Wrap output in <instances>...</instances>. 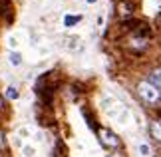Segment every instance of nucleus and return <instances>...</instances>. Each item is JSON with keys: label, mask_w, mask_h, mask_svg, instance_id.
<instances>
[{"label": "nucleus", "mask_w": 161, "mask_h": 157, "mask_svg": "<svg viewBox=\"0 0 161 157\" xmlns=\"http://www.w3.org/2000/svg\"><path fill=\"white\" fill-rule=\"evenodd\" d=\"M6 96H8L10 99H18V96H20V93H18V90H16L14 86H10L8 90H6Z\"/></svg>", "instance_id": "8"}, {"label": "nucleus", "mask_w": 161, "mask_h": 157, "mask_svg": "<svg viewBox=\"0 0 161 157\" xmlns=\"http://www.w3.org/2000/svg\"><path fill=\"white\" fill-rule=\"evenodd\" d=\"M135 92H137V98H139L145 105H151V108H161V92L157 90L155 86H151L147 80L137 81Z\"/></svg>", "instance_id": "1"}, {"label": "nucleus", "mask_w": 161, "mask_h": 157, "mask_svg": "<svg viewBox=\"0 0 161 157\" xmlns=\"http://www.w3.org/2000/svg\"><path fill=\"white\" fill-rule=\"evenodd\" d=\"M6 149V137H4V131L0 129V153Z\"/></svg>", "instance_id": "9"}, {"label": "nucleus", "mask_w": 161, "mask_h": 157, "mask_svg": "<svg viewBox=\"0 0 161 157\" xmlns=\"http://www.w3.org/2000/svg\"><path fill=\"white\" fill-rule=\"evenodd\" d=\"M82 114H84V117H88V123H90V127L94 129V131H97V125H96V117H94V114L88 109V108H82Z\"/></svg>", "instance_id": "6"}, {"label": "nucleus", "mask_w": 161, "mask_h": 157, "mask_svg": "<svg viewBox=\"0 0 161 157\" xmlns=\"http://www.w3.org/2000/svg\"><path fill=\"white\" fill-rule=\"evenodd\" d=\"M4 109V99H2V96H0V111Z\"/></svg>", "instance_id": "13"}, {"label": "nucleus", "mask_w": 161, "mask_h": 157, "mask_svg": "<svg viewBox=\"0 0 161 157\" xmlns=\"http://www.w3.org/2000/svg\"><path fill=\"white\" fill-rule=\"evenodd\" d=\"M10 62L14 66H18V64H20V56H18V54H10Z\"/></svg>", "instance_id": "11"}, {"label": "nucleus", "mask_w": 161, "mask_h": 157, "mask_svg": "<svg viewBox=\"0 0 161 157\" xmlns=\"http://www.w3.org/2000/svg\"><path fill=\"white\" fill-rule=\"evenodd\" d=\"M78 22H82V16H70V14H68L64 18V24H66L68 28H70V26H76Z\"/></svg>", "instance_id": "7"}, {"label": "nucleus", "mask_w": 161, "mask_h": 157, "mask_svg": "<svg viewBox=\"0 0 161 157\" xmlns=\"http://www.w3.org/2000/svg\"><path fill=\"white\" fill-rule=\"evenodd\" d=\"M97 139H100L102 147H106V149H117L121 145V139L109 127H97Z\"/></svg>", "instance_id": "3"}, {"label": "nucleus", "mask_w": 161, "mask_h": 157, "mask_svg": "<svg viewBox=\"0 0 161 157\" xmlns=\"http://www.w3.org/2000/svg\"><path fill=\"white\" fill-rule=\"evenodd\" d=\"M139 149H141V153H143V155H149V149H147V145H141Z\"/></svg>", "instance_id": "12"}, {"label": "nucleus", "mask_w": 161, "mask_h": 157, "mask_svg": "<svg viewBox=\"0 0 161 157\" xmlns=\"http://www.w3.org/2000/svg\"><path fill=\"white\" fill-rule=\"evenodd\" d=\"M155 157H161V151H159V153H157V155H155Z\"/></svg>", "instance_id": "14"}, {"label": "nucleus", "mask_w": 161, "mask_h": 157, "mask_svg": "<svg viewBox=\"0 0 161 157\" xmlns=\"http://www.w3.org/2000/svg\"><path fill=\"white\" fill-rule=\"evenodd\" d=\"M22 151H24V155H26V157H32V155H34V147H30V145H26V147L22 149Z\"/></svg>", "instance_id": "10"}, {"label": "nucleus", "mask_w": 161, "mask_h": 157, "mask_svg": "<svg viewBox=\"0 0 161 157\" xmlns=\"http://www.w3.org/2000/svg\"><path fill=\"white\" fill-rule=\"evenodd\" d=\"M149 135L157 143H161V119H151L149 121Z\"/></svg>", "instance_id": "4"}, {"label": "nucleus", "mask_w": 161, "mask_h": 157, "mask_svg": "<svg viewBox=\"0 0 161 157\" xmlns=\"http://www.w3.org/2000/svg\"><path fill=\"white\" fill-rule=\"evenodd\" d=\"M147 81H149L151 86H155L157 90L161 92V70L157 68V70H151L149 72V76H147Z\"/></svg>", "instance_id": "5"}, {"label": "nucleus", "mask_w": 161, "mask_h": 157, "mask_svg": "<svg viewBox=\"0 0 161 157\" xmlns=\"http://www.w3.org/2000/svg\"><path fill=\"white\" fill-rule=\"evenodd\" d=\"M147 46H149V40H147V36L139 34V32H131V34L127 36V40H125V48L129 50V52H133V54L145 52Z\"/></svg>", "instance_id": "2"}]
</instances>
